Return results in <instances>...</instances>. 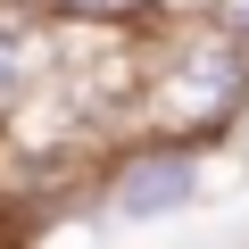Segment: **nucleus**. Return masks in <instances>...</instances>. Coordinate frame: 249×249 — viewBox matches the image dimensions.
Instances as JSON below:
<instances>
[{"instance_id":"f257e3e1","label":"nucleus","mask_w":249,"mask_h":249,"mask_svg":"<svg viewBox=\"0 0 249 249\" xmlns=\"http://www.w3.org/2000/svg\"><path fill=\"white\" fill-rule=\"evenodd\" d=\"M158 25V50L142 58V116H150V133H191V142H216L232 133V116L249 100V50L208 17H150Z\"/></svg>"},{"instance_id":"f03ea898","label":"nucleus","mask_w":249,"mask_h":249,"mask_svg":"<svg viewBox=\"0 0 249 249\" xmlns=\"http://www.w3.org/2000/svg\"><path fill=\"white\" fill-rule=\"evenodd\" d=\"M199 191H208V142L191 133H142L100 166V199L116 224H166L199 208Z\"/></svg>"},{"instance_id":"7ed1b4c3","label":"nucleus","mask_w":249,"mask_h":249,"mask_svg":"<svg viewBox=\"0 0 249 249\" xmlns=\"http://www.w3.org/2000/svg\"><path fill=\"white\" fill-rule=\"evenodd\" d=\"M50 67H58V58H50V34H42L25 9H0V124H17V108L42 91Z\"/></svg>"},{"instance_id":"20e7f679","label":"nucleus","mask_w":249,"mask_h":249,"mask_svg":"<svg viewBox=\"0 0 249 249\" xmlns=\"http://www.w3.org/2000/svg\"><path fill=\"white\" fill-rule=\"evenodd\" d=\"M34 9L67 17V25H142L158 0H34Z\"/></svg>"},{"instance_id":"39448f33","label":"nucleus","mask_w":249,"mask_h":249,"mask_svg":"<svg viewBox=\"0 0 249 249\" xmlns=\"http://www.w3.org/2000/svg\"><path fill=\"white\" fill-rule=\"evenodd\" d=\"M208 17H216V25H224V34H232V42L249 50V0H216V9H208Z\"/></svg>"},{"instance_id":"423d86ee","label":"nucleus","mask_w":249,"mask_h":249,"mask_svg":"<svg viewBox=\"0 0 249 249\" xmlns=\"http://www.w3.org/2000/svg\"><path fill=\"white\" fill-rule=\"evenodd\" d=\"M166 17H191V9H216V0H158Z\"/></svg>"},{"instance_id":"0eeeda50","label":"nucleus","mask_w":249,"mask_h":249,"mask_svg":"<svg viewBox=\"0 0 249 249\" xmlns=\"http://www.w3.org/2000/svg\"><path fill=\"white\" fill-rule=\"evenodd\" d=\"M232 133H241V150H249V100H241V116H232Z\"/></svg>"}]
</instances>
